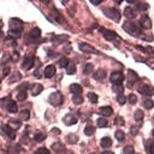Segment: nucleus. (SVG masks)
<instances>
[{
  "instance_id": "20e7f679",
  "label": "nucleus",
  "mask_w": 154,
  "mask_h": 154,
  "mask_svg": "<svg viewBox=\"0 0 154 154\" xmlns=\"http://www.w3.org/2000/svg\"><path fill=\"white\" fill-rule=\"evenodd\" d=\"M99 32L102 34V36H104V39H106L107 41H115L118 36L115 32H112V30L110 29H106V28H99Z\"/></svg>"
},
{
  "instance_id": "4c0bfd02",
  "label": "nucleus",
  "mask_w": 154,
  "mask_h": 154,
  "mask_svg": "<svg viewBox=\"0 0 154 154\" xmlns=\"http://www.w3.org/2000/svg\"><path fill=\"white\" fill-rule=\"evenodd\" d=\"M45 139H46V135H45V134H41V132H39V134H35V135H34V140L37 141V142L44 141Z\"/></svg>"
},
{
  "instance_id": "09e8293b",
  "label": "nucleus",
  "mask_w": 154,
  "mask_h": 154,
  "mask_svg": "<svg viewBox=\"0 0 154 154\" xmlns=\"http://www.w3.org/2000/svg\"><path fill=\"white\" fill-rule=\"evenodd\" d=\"M52 132H56V134H59V130H58V129H53V130H52Z\"/></svg>"
},
{
  "instance_id": "6e6552de",
  "label": "nucleus",
  "mask_w": 154,
  "mask_h": 154,
  "mask_svg": "<svg viewBox=\"0 0 154 154\" xmlns=\"http://www.w3.org/2000/svg\"><path fill=\"white\" fill-rule=\"evenodd\" d=\"M139 93L142 95H146V96H152L154 95V88L152 86H142L139 88Z\"/></svg>"
},
{
  "instance_id": "0eeeda50",
  "label": "nucleus",
  "mask_w": 154,
  "mask_h": 154,
  "mask_svg": "<svg viewBox=\"0 0 154 154\" xmlns=\"http://www.w3.org/2000/svg\"><path fill=\"white\" fill-rule=\"evenodd\" d=\"M63 96L60 95L59 91H56V93L53 94H51L49 96V102L51 104H53V106H60L61 105V102H63Z\"/></svg>"
},
{
  "instance_id": "6ab92c4d",
  "label": "nucleus",
  "mask_w": 154,
  "mask_h": 154,
  "mask_svg": "<svg viewBox=\"0 0 154 154\" xmlns=\"http://www.w3.org/2000/svg\"><path fill=\"white\" fill-rule=\"evenodd\" d=\"M124 16H125L128 19H132V18H135V17H136V12H135V10H134V8L127 7V8L124 10Z\"/></svg>"
},
{
  "instance_id": "39448f33",
  "label": "nucleus",
  "mask_w": 154,
  "mask_h": 154,
  "mask_svg": "<svg viewBox=\"0 0 154 154\" xmlns=\"http://www.w3.org/2000/svg\"><path fill=\"white\" fill-rule=\"evenodd\" d=\"M110 79H111V82L113 84H122L123 82H124L125 77H124V75L120 72V71H115V72L111 74Z\"/></svg>"
},
{
  "instance_id": "79ce46f5",
  "label": "nucleus",
  "mask_w": 154,
  "mask_h": 154,
  "mask_svg": "<svg viewBox=\"0 0 154 154\" xmlns=\"http://www.w3.org/2000/svg\"><path fill=\"white\" fill-rule=\"evenodd\" d=\"M59 65H60V68H66V66L69 65V60H68L66 58L59 59Z\"/></svg>"
},
{
  "instance_id": "4468645a",
  "label": "nucleus",
  "mask_w": 154,
  "mask_h": 154,
  "mask_svg": "<svg viewBox=\"0 0 154 154\" xmlns=\"http://www.w3.org/2000/svg\"><path fill=\"white\" fill-rule=\"evenodd\" d=\"M63 122H64L65 125H72V124H76V123H77V118L75 116H72V115H66L64 117Z\"/></svg>"
},
{
  "instance_id": "c85d7f7f",
  "label": "nucleus",
  "mask_w": 154,
  "mask_h": 154,
  "mask_svg": "<svg viewBox=\"0 0 154 154\" xmlns=\"http://www.w3.org/2000/svg\"><path fill=\"white\" fill-rule=\"evenodd\" d=\"M52 148H53V150H56V152H63V150L65 149V147L61 145V143H59V142L53 143V145H52Z\"/></svg>"
},
{
  "instance_id": "cd10ccee",
  "label": "nucleus",
  "mask_w": 154,
  "mask_h": 154,
  "mask_svg": "<svg viewBox=\"0 0 154 154\" xmlns=\"http://www.w3.org/2000/svg\"><path fill=\"white\" fill-rule=\"evenodd\" d=\"M143 106H145V108H147V110H152L154 107V101L152 99H146L143 101Z\"/></svg>"
},
{
  "instance_id": "bb28decb",
  "label": "nucleus",
  "mask_w": 154,
  "mask_h": 154,
  "mask_svg": "<svg viewBox=\"0 0 154 154\" xmlns=\"http://www.w3.org/2000/svg\"><path fill=\"white\" fill-rule=\"evenodd\" d=\"M94 132H95V128L93 125H87L84 128V135H87V136L94 135Z\"/></svg>"
},
{
  "instance_id": "2eb2a0df",
  "label": "nucleus",
  "mask_w": 154,
  "mask_h": 154,
  "mask_svg": "<svg viewBox=\"0 0 154 154\" xmlns=\"http://www.w3.org/2000/svg\"><path fill=\"white\" fill-rule=\"evenodd\" d=\"M93 77H94V79H96V81H104L105 77H106V71L102 70V69H99V70H96L95 72H94Z\"/></svg>"
},
{
  "instance_id": "b1692460",
  "label": "nucleus",
  "mask_w": 154,
  "mask_h": 154,
  "mask_svg": "<svg viewBox=\"0 0 154 154\" xmlns=\"http://www.w3.org/2000/svg\"><path fill=\"white\" fill-rule=\"evenodd\" d=\"M66 72H68V75H74L76 72V65H75V63H69V65L66 66Z\"/></svg>"
},
{
  "instance_id": "8fccbe9b",
  "label": "nucleus",
  "mask_w": 154,
  "mask_h": 154,
  "mask_svg": "<svg viewBox=\"0 0 154 154\" xmlns=\"http://www.w3.org/2000/svg\"><path fill=\"white\" fill-rule=\"evenodd\" d=\"M115 3H117V4H122V3H123V0H115Z\"/></svg>"
},
{
  "instance_id": "1a4fd4ad",
  "label": "nucleus",
  "mask_w": 154,
  "mask_h": 154,
  "mask_svg": "<svg viewBox=\"0 0 154 154\" xmlns=\"http://www.w3.org/2000/svg\"><path fill=\"white\" fill-rule=\"evenodd\" d=\"M34 63H35V58L34 57H25L23 63H22V69L24 70H30L33 66H34Z\"/></svg>"
},
{
  "instance_id": "f257e3e1",
  "label": "nucleus",
  "mask_w": 154,
  "mask_h": 154,
  "mask_svg": "<svg viewBox=\"0 0 154 154\" xmlns=\"http://www.w3.org/2000/svg\"><path fill=\"white\" fill-rule=\"evenodd\" d=\"M123 29L132 36H142V27L139 23H135L132 20H128L123 24Z\"/></svg>"
},
{
  "instance_id": "4be33fe9",
  "label": "nucleus",
  "mask_w": 154,
  "mask_h": 154,
  "mask_svg": "<svg viewBox=\"0 0 154 154\" xmlns=\"http://www.w3.org/2000/svg\"><path fill=\"white\" fill-rule=\"evenodd\" d=\"M128 75H129V83H130V84H132L134 82H136V81L140 79V77L137 76V74L134 72V71H129Z\"/></svg>"
},
{
  "instance_id": "a18cd8bd",
  "label": "nucleus",
  "mask_w": 154,
  "mask_h": 154,
  "mask_svg": "<svg viewBox=\"0 0 154 154\" xmlns=\"http://www.w3.org/2000/svg\"><path fill=\"white\" fill-rule=\"evenodd\" d=\"M68 141L72 142V143H76L77 142V137L76 136H68Z\"/></svg>"
},
{
  "instance_id": "37998d69",
  "label": "nucleus",
  "mask_w": 154,
  "mask_h": 154,
  "mask_svg": "<svg viewBox=\"0 0 154 154\" xmlns=\"http://www.w3.org/2000/svg\"><path fill=\"white\" fill-rule=\"evenodd\" d=\"M128 100H129V102H130L131 105H135L136 102H137V96H136L135 94H130V95H129V99H128Z\"/></svg>"
},
{
  "instance_id": "aec40b11",
  "label": "nucleus",
  "mask_w": 154,
  "mask_h": 154,
  "mask_svg": "<svg viewBox=\"0 0 154 154\" xmlns=\"http://www.w3.org/2000/svg\"><path fill=\"white\" fill-rule=\"evenodd\" d=\"M145 148H146V152L148 154H154V141L147 140L146 145H145Z\"/></svg>"
},
{
  "instance_id": "c03bdc74",
  "label": "nucleus",
  "mask_w": 154,
  "mask_h": 154,
  "mask_svg": "<svg viewBox=\"0 0 154 154\" xmlns=\"http://www.w3.org/2000/svg\"><path fill=\"white\" fill-rule=\"evenodd\" d=\"M11 124L15 129H19L20 128V122L19 120H11Z\"/></svg>"
},
{
  "instance_id": "5701e85b",
  "label": "nucleus",
  "mask_w": 154,
  "mask_h": 154,
  "mask_svg": "<svg viewBox=\"0 0 154 154\" xmlns=\"http://www.w3.org/2000/svg\"><path fill=\"white\" fill-rule=\"evenodd\" d=\"M44 90V87L41 86V84H35L34 87H33V90H32V93H33V95L34 96H37L41 91Z\"/></svg>"
},
{
  "instance_id": "7c9ffc66",
  "label": "nucleus",
  "mask_w": 154,
  "mask_h": 154,
  "mask_svg": "<svg viewBox=\"0 0 154 154\" xmlns=\"http://www.w3.org/2000/svg\"><path fill=\"white\" fill-rule=\"evenodd\" d=\"M72 101H74V104L78 105V104H82V102H83V98L81 96V94H74Z\"/></svg>"
},
{
  "instance_id": "c756f323",
  "label": "nucleus",
  "mask_w": 154,
  "mask_h": 154,
  "mask_svg": "<svg viewBox=\"0 0 154 154\" xmlns=\"http://www.w3.org/2000/svg\"><path fill=\"white\" fill-rule=\"evenodd\" d=\"M116 139L120 142V141H124V139H125V134H124V131L123 130H117L116 131Z\"/></svg>"
},
{
  "instance_id": "412c9836",
  "label": "nucleus",
  "mask_w": 154,
  "mask_h": 154,
  "mask_svg": "<svg viewBox=\"0 0 154 154\" xmlns=\"http://www.w3.org/2000/svg\"><path fill=\"white\" fill-rule=\"evenodd\" d=\"M70 91L72 94H81L82 93V87L77 83H72L70 86Z\"/></svg>"
},
{
  "instance_id": "5fc2aeb1",
  "label": "nucleus",
  "mask_w": 154,
  "mask_h": 154,
  "mask_svg": "<svg viewBox=\"0 0 154 154\" xmlns=\"http://www.w3.org/2000/svg\"><path fill=\"white\" fill-rule=\"evenodd\" d=\"M0 81H1V79H0Z\"/></svg>"
},
{
  "instance_id": "ea45409f",
  "label": "nucleus",
  "mask_w": 154,
  "mask_h": 154,
  "mask_svg": "<svg viewBox=\"0 0 154 154\" xmlns=\"http://www.w3.org/2000/svg\"><path fill=\"white\" fill-rule=\"evenodd\" d=\"M34 154H49V150L47 148H45V147H40L39 149H36L34 152Z\"/></svg>"
},
{
  "instance_id": "7ed1b4c3",
  "label": "nucleus",
  "mask_w": 154,
  "mask_h": 154,
  "mask_svg": "<svg viewBox=\"0 0 154 154\" xmlns=\"http://www.w3.org/2000/svg\"><path fill=\"white\" fill-rule=\"evenodd\" d=\"M1 102L4 104V107L10 112V113H16L18 111V106L12 99L5 98V99H1Z\"/></svg>"
},
{
  "instance_id": "864d4df0",
  "label": "nucleus",
  "mask_w": 154,
  "mask_h": 154,
  "mask_svg": "<svg viewBox=\"0 0 154 154\" xmlns=\"http://www.w3.org/2000/svg\"><path fill=\"white\" fill-rule=\"evenodd\" d=\"M152 136H153V140H154V130L152 131Z\"/></svg>"
},
{
  "instance_id": "a211bd4d",
  "label": "nucleus",
  "mask_w": 154,
  "mask_h": 154,
  "mask_svg": "<svg viewBox=\"0 0 154 154\" xmlns=\"http://www.w3.org/2000/svg\"><path fill=\"white\" fill-rule=\"evenodd\" d=\"M100 113H101V116L107 117V116H111L112 113H113V110H112L111 106H102L100 108Z\"/></svg>"
},
{
  "instance_id": "de8ad7c7",
  "label": "nucleus",
  "mask_w": 154,
  "mask_h": 154,
  "mask_svg": "<svg viewBox=\"0 0 154 154\" xmlns=\"http://www.w3.org/2000/svg\"><path fill=\"white\" fill-rule=\"evenodd\" d=\"M89 1L93 4V5H99V4L102 1V0H89Z\"/></svg>"
},
{
  "instance_id": "e433bc0d",
  "label": "nucleus",
  "mask_w": 154,
  "mask_h": 154,
  "mask_svg": "<svg viewBox=\"0 0 154 154\" xmlns=\"http://www.w3.org/2000/svg\"><path fill=\"white\" fill-rule=\"evenodd\" d=\"M93 69H94L93 64H87V65L84 66V69H83V72H84L86 75H89V74H91V71H93Z\"/></svg>"
},
{
  "instance_id": "3c124183",
  "label": "nucleus",
  "mask_w": 154,
  "mask_h": 154,
  "mask_svg": "<svg viewBox=\"0 0 154 154\" xmlns=\"http://www.w3.org/2000/svg\"><path fill=\"white\" fill-rule=\"evenodd\" d=\"M101 154H115L113 152H104V153H101Z\"/></svg>"
},
{
  "instance_id": "2f4dec72",
  "label": "nucleus",
  "mask_w": 154,
  "mask_h": 154,
  "mask_svg": "<svg viewBox=\"0 0 154 154\" xmlns=\"http://www.w3.org/2000/svg\"><path fill=\"white\" fill-rule=\"evenodd\" d=\"M113 91L115 93H117V94H122L123 91H124V87H123L122 84H113Z\"/></svg>"
},
{
  "instance_id": "a19ab883",
  "label": "nucleus",
  "mask_w": 154,
  "mask_h": 154,
  "mask_svg": "<svg viewBox=\"0 0 154 154\" xmlns=\"http://www.w3.org/2000/svg\"><path fill=\"white\" fill-rule=\"evenodd\" d=\"M117 101L119 102V104H120V105H124V104H125V102H127V98H125L124 95H123V93H122V94H118V98H117Z\"/></svg>"
},
{
  "instance_id": "393cba45",
  "label": "nucleus",
  "mask_w": 154,
  "mask_h": 154,
  "mask_svg": "<svg viewBox=\"0 0 154 154\" xmlns=\"http://www.w3.org/2000/svg\"><path fill=\"white\" fill-rule=\"evenodd\" d=\"M96 123H98V127H99V128H106V127L108 125L107 119L104 118V117H100V118L96 120Z\"/></svg>"
},
{
  "instance_id": "423d86ee",
  "label": "nucleus",
  "mask_w": 154,
  "mask_h": 154,
  "mask_svg": "<svg viewBox=\"0 0 154 154\" xmlns=\"http://www.w3.org/2000/svg\"><path fill=\"white\" fill-rule=\"evenodd\" d=\"M78 47H79V49L82 51L83 53H89V54H100V52L98 49H95L93 46H90V45H88V44H79L78 45Z\"/></svg>"
},
{
  "instance_id": "603ef678",
  "label": "nucleus",
  "mask_w": 154,
  "mask_h": 154,
  "mask_svg": "<svg viewBox=\"0 0 154 154\" xmlns=\"http://www.w3.org/2000/svg\"><path fill=\"white\" fill-rule=\"evenodd\" d=\"M127 1H128V3H130V4H131V3H134V1H135V0H127Z\"/></svg>"
},
{
  "instance_id": "f704fd0d",
  "label": "nucleus",
  "mask_w": 154,
  "mask_h": 154,
  "mask_svg": "<svg viewBox=\"0 0 154 154\" xmlns=\"http://www.w3.org/2000/svg\"><path fill=\"white\" fill-rule=\"evenodd\" d=\"M88 99H89L90 102H93V104H96L98 100H99V98L95 93H88Z\"/></svg>"
},
{
  "instance_id": "49530a36",
  "label": "nucleus",
  "mask_w": 154,
  "mask_h": 154,
  "mask_svg": "<svg viewBox=\"0 0 154 154\" xmlns=\"http://www.w3.org/2000/svg\"><path fill=\"white\" fill-rule=\"evenodd\" d=\"M8 72H10V68H8V66H5V68H4V70H3L4 76H7V75H8Z\"/></svg>"
},
{
  "instance_id": "c9c22d12",
  "label": "nucleus",
  "mask_w": 154,
  "mask_h": 154,
  "mask_svg": "<svg viewBox=\"0 0 154 154\" xmlns=\"http://www.w3.org/2000/svg\"><path fill=\"white\" fill-rule=\"evenodd\" d=\"M123 154H135V148L132 146H127L123 149Z\"/></svg>"
},
{
  "instance_id": "a878e982",
  "label": "nucleus",
  "mask_w": 154,
  "mask_h": 154,
  "mask_svg": "<svg viewBox=\"0 0 154 154\" xmlns=\"http://www.w3.org/2000/svg\"><path fill=\"white\" fill-rule=\"evenodd\" d=\"M135 120L136 122H141L142 119H143V117H145V113H143V111L142 110H140V108H137L136 111H135Z\"/></svg>"
},
{
  "instance_id": "473e14b6",
  "label": "nucleus",
  "mask_w": 154,
  "mask_h": 154,
  "mask_svg": "<svg viewBox=\"0 0 154 154\" xmlns=\"http://www.w3.org/2000/svg\"><path fill=\"white\" fill-rule=\"evenodd\" d=\"M20 118L24 119V120H28L30 118V112L28 110H23V111H20V113H19Z\"/></svg>"
},
{
  "instance_id": "f03ea898",
  "label": "nucleus",
  "mask_w": 154,
  "mask_h": 154,
  "mask_svg": "<svg viewBox=\"0 0 154 154\" xmlns=\"http://www.w3.org/2000/svg\"><path fill=\"white\" fill-rule=\"evenodd\" d=\"M104 15L112 19V20H115L116 23H118L119 20H120V12H119V10H117L116 7H111V8H105L104 10Z\"/></svg>"
},
{
  "instance_id": "f8f14e48",
  "label": "nucleus",
  "mask_w": 154,
  "mask_h": 154,
  "mask_svg": "<svg viewBox=\"0 0 154 154\" xmlns=\"http://www.w3.org/2000/svg\"><path fill=\"white\" fill-rule=\"evenodd\" d=\"M40 36H41V30L39 28H34L32 32L28 34L29 41H36L37 39H40Z\"/></svg>"
},
{
  "instance_id": "ddd939ff",
  "label": "nucleus",
  "mask_w": 154,
  "mask_h": 154,
  "mask_svg": "<svg viewBox=\"0 0 154 154\" xmlns=\"http://www.w3.org/2000/svg\"><path fill=\"white\" fill-rule=\"evenodd\" d=\"M56 66L54 65H48L46 69H45V71H44V75H45V77L46 78H52L54 75H56Z\"/></svg>"
},
{
  "instance_id": "72a5a7b5",
  "label": "nucleus",
  "mask_w": 154,
  "mask_h": 154,
  "mask_svg": "<svg viewBox=\"0 0 154 154\" xmlns=\"http://www.w3.org/2000/svg\"><path fill=\"white\" fill-rule=\"evenodd\" d=\"M17 99H18L19 101H24V100L27 99V91H25L24 89H20V91H19L18 95H17Z\"/></svg>"
},
{
  "instance_id": "9b49d317",
  "label": "nucleus",
  "mask_w": 154,
  "mask_h": 154,
  "mask_svg": "<svg viewBox=\"0 0 154 154\" xmlns=\"http://www.w3.org/2000/svg\"><path fill=\"white\" fill-rule=\"evenodd\" d=\"M140 24H141V27H142L143 29H150V27H152V22H150L149 16L143 15V16L141 17V19H140Z\"/></svg>"
},
{
  "instance_id": "9d476101",
  "label": "nucleus",
  "mask_w": 154,
  "mask_h": 154,
  "mask_svg": "<svg viewBox=\"0 0 154 154\" xmlns=\"http://www.w3.org/2000/svg\"><path fill=\"white\" fill-rule=\"evenodd\" d=\"M1 130L4 134L10 139V140H15L16 139V134H15V130L10 127V125H1Z\"/></svg>"
},
{
  "instance_id": "f3484780",
  "label": "nucleus",
  "mask_w": 154,
  "mask_h": 154,
  "mask_svg": "<svg viewBox=\"0 0 154 154\" xmlns=\"http://www.w3.org/2000/svg\"><path fill=\"white\" fill-rule=\"evenodd\" d=\"M100 146L102 147V148H110L111 146H112V140H111V137H102L101 139V141H100Z\"/></svg>"
},
{
  "instance_id": "58836bf2",
  "label": "nucleus",
  "mask_w": 154,
  "mask_h": 154,
  "mask_svg": "<svg viewBox=\"0 0 154 154\" xmlns=\"http://www.w3.org/2000/svg\"><path fill=\"white\" fill-rule=\"evenodd\" d=\"M115 124H116V125H124V124H125V120H124V118H123V117L118 116V117H116V119H115Z\"/></svg>"
},
{
  "instance_id": "dca6fc26",
  "label": "nucleus",
  "mask_w": 154,
  "mask_h": 154,
  "mask_svg": "<svg viewBox=\"0 0 154 154\" xmlns=\"http://www.w3.org/2000/svg\"><path fill=\"white\" fill-rule=\"evenodd\" d=\"M20 34H22V30L20 29H10L7 33L10 39H18L20 36Z\"/></svg>"
}]
</instances>
